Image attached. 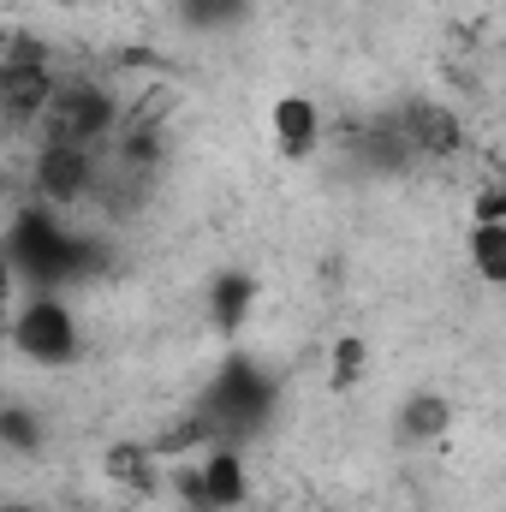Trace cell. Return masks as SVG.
Returning a JSON list of instances; mask_svg holds the SVG:
<instances>
[{
	"label": "cell",
	"instance_id": "1",
	"mask_svg": "<svg viewBox=\"0 0 506 512\" xmlns=\"http://www.w3.org/2000/svg\"><path fill=\"white\" fill-rule=\"evenodd\" d=\"M6 256H12V268H24L36 286H60V280L78 274V239H72V227H66L54 209H24L18 227H12Z\"/></svg>",
	"mask_w": 506,
	"mask_h": 512
},
{
	"label": "cell",
	"instance_id": "2",
	"mask_svg": "<svg viewBox=\"0 0 506 512\" xmlns=\"http://www.w3.org/2000/svg\"><path fill=\"white\" fill-rule=\"evenodd\" d=\"M54 90L48 48L24 30H0V114L6 120H36Z\"/></svg>",
	"mask_w": 506,
	"mask_h": 512
},
{
	"label": "cell",
	"instance_id": "3",
	"mask_svg": "<svg viewBox=\"0 0 506 512\" xmlns=\"http://www.w3.org/2000/svg\"><path fill=\"white\" fill-rule=\"evenodd\" d=\"M42 137L48 143H78V149H90L102 131L114 126V102L102 96V84H90V78H72V84H54L48 90V102H42Z\"/></svg>",
	"mask_w": 506,
	"mask_h": 512
},
{
	"label": "cell",
	"instance_id": "4",
	"mask_svg": "<svg viewBox=\"0 0 506 512\" xmlns=\"http://www.w3.org/2000/svg\"><path fill=\"white\" fill-rule=\"evenodd\" d=\"M262 417H268V382L256 376L251 364H227V370H221V382H215V393H209V399H203V411H197V423H203V435H209V441L251 435Z\"/></svg>",
	"mask_w": 506,
	"mask_h": 512
},
{
	"label": "cell",
	"instance_id": "5",
	"mask_svg": "<svg viewBox=\"0 0 506 512\" xmlns=\"http://www.w3.org/2000/svg\"><path fill=\"white\" fill-rule=\"evenodd\" d=\"M12 346L30 358V364H72L78 358V322L60 298H30L12 322Z\"/></svg>",
	"mask_w": 506,
	"mask_h": 512
},
{
	"label": "cell",
	"instance_id": "6",
	"mask_svg": "<svg viewBox=\"0 0 506 512\" xmlns=\"http://www.w3.org/2000/svg\"><path fill=\"white\" fill-rule=\"evenodd\" d=\"M36 185H42L48 203H78V197L96 185L90 149H78V143H42V155H36Z\"/></svg>",
	"mask_w": 506,
	"mask_h": 512
},
{
	"label": "cell",
	"instance_id": "7",
	"mask_svg": "<svg viewBox=\"0 0 506 512\" xmlns=\"http://www.w3.org/2000/svg\"><path fill=\"white\" fill-rule=\"evenodd\" d=\"M185 495L197 501V507H239L245 501V465H239V453H209V465L197 471V477H185Z\"/></svg>",
	"mask_w": 506,
	"mask_h": 512
},
{
	"label": "cell",
	"instance_id": "8",
	"mask_svg": "<svg viewBox=\"0 0 506 512\" xmlns=\"http://www.w3.org/2000/svg\"><path fill=\"white\" fill-rule=\"evenodd\" d=\"M268 126H274V143H280V155H310L316 149V137H322V120H316V102H304V96H286V102H274V114H268Z\"/></svg>",
	"mask_w": 506,
	"mask_h": 512
},
{
	"label": "cell",
	"instance_id": "9",
	"mask_svg": "<svg viewBox=\"0 0 506 512\" xmlns=\"http://www.w3.org/2000/svg\"><path fill=\"white\" fill-rule=\"evenodd\" d=\"M471 256H477V274L483 280H506V221H477L471 233Z\"/></svg>",
	"mask_w": 506,
	"mask_h": 512
},
{
	"label": "cell",
	"instance_id": "10",
	"mask_svg": "<svg viewBox=\"0 0 506 512\" xmlns=\"http://www.w3.org/2000/svg\"><path fill=\"white\" fill-rule=\"evenodd\" d=\"M108 477L126 483V489H149V483H155V477H149V453H143V447H114V453H108Z\"/></svg>",
	"mask_w": 506,
	"mask_h": 512
},
{
	"label": "cell",
	"instance_id": "11",
	"mask_svg": "<svg viewBox=\"0 0 506 512\" xmlns=\"http://www.w3.org/2000/svg\"><path fill=\"white\" fill-rule=\"evenodd\" d=\"M0 441L36 447V417H30V411H0Z\"/></svg>",
	"mask_w": 506,
	"mask_h": 512
},
{
	"label": "cell",
	"instance_id": "12",
	"mask_svg": "<svg viewBox=\"0 0 506 512\" xmlns=\"http://www.w3.org/2000/svg\"><path fill=\"white\" fill-rule=\"evenodd\" d=\"M441 417H447V405H441V399H429V393H423V399H417V405L405 411V423H411L417 435H429V429H441Z\"/></svg>",
	"mask_w": 506,
	"mask_h": 512
},
{
	"label": "cell",
	"instance_id": "13",
	"mask_svg": "<svg viewBox=\"0 0 506 512\" xmlns=\"http://www.w3.org/2000/svg\"><path fill=\"white\" fill-rule=\"evenodd\" d=\"M358 364H364V346H358V340H346V346H340V387L358 376Z\"/></svg>",
	"mask_w": 506,
	"mask_h": 512
},
{
	"label": "cell",
	"instance_id": "14",
	"mask_svg": "<svg viewBox=\"0 0 506 512\" xmlns=\"http://www.w3.org/2000/svg\"><path fill=\"white\" fill-rule=\"evenodd\" d=\"M477 221H506V197L501 191H483V197H477Z\"/></svg>",
	"mask_w": 506,
	"mask_h": 512
},
{
	"label": "cell",
	"instance_id": "15",
	"mask_svg": "<svg viewBox=\"0 0 506 512\" xmlns=\"http://www.w3.org/2000/svg\"><path fill=\"white\" fill-rule=\"evenodd\" d=\"M6 298H12V256L0 245V310H6Z\"/></svg>",
	"mask_w": 506,
	"mask_h": 512
},
{
	"label": "cell",
	"instance_id": "16",
	"mask_svg": "<svg viewBox=\"0 0 506 512\" xmlns=\"http://www.w3.org/2000/svg\"><path fill=\"white\" fill-rule=\"evenodd\" d=\"M191 6H197V12H227L233 0H191Z\"/></svg>",
	"mask_w": 506,
	"mask_h": 512
},
{
	"label": "cell",
	"instance_id": "17",
	"mask_svg": "<svg viewBox=\"0 0 506 512\" xmlns=\"http://www.w3.org/2000/svg\"><path fill=\"white\" fill-rule=\"evenodd\" d=\"M0 512H36V507H0Z\"/></svg>",
	"mask_w": 506,
	"mask_h": 512
}]
</instances>
